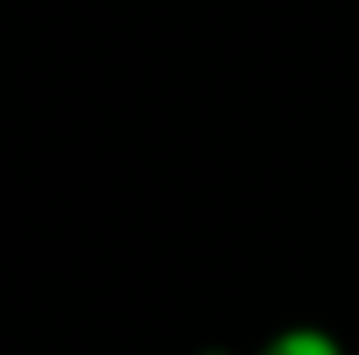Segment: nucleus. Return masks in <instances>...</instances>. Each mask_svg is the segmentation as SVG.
<instances>
[{
  "instance_id": "1",
  "label": "nucleus",
  "mask_w": 359,
  "mask_h": 355,
  "mask_svg": "<svg viewBox=\"0 0 359 355\" xmlns=\"http://www.w3.org/2000/svg\"><path fill=\"white\" fill-rule=\"evenodd\" d=\"M255 355H346V347L337 333L318 328V323H291V328L273 333Z\"/></svg>"
},
{
  "instance_id": "2",
  "label": "nucleus",
  "mask_w": 359,
  "mask_h": 355,
  "mask_svg": "<svg viewBox=\"0 0 359 355\" xmlns=\"http://www.w3.org/2000/svg\"><path fill=\"white\" fill-rule=\"evenodd\" d=\"M196 355H232V351H223V347H205V351H196Z\"/></svg>"
}]
</instances>
